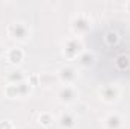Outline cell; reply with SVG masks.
Wrapping results in <instances>:
<instances>
[{"label":"cell","instance_id":"30bf717a","mask_svg":"<svg viewBox=\"0 0 130 129\" xmlns=\"http://www.w3.org/2000/svg\"><path fill=\"white\" fill-rule=\"evenodd\" d=\"M124 119L118 112H110L103 119V126L104 129H123Z\"/></svg>","mask_w":130,"mask_h":129},{"label":"cell","instance_id":"3957f363","mask_svg":"<svg viewBox=\"0 0 130 129\" xmlns=\"http://www.w3.org/2000/svg\"><path fill=\"white\" fill-rule=\"evenodd\" d=\"M32 91V84L26 79L18 84H8L5 87V94L9 99H24L30 94Z\"/></svg>","mask_w":130,"mask_h":129},{"label":"cell","instance_id":"52a82bcc","mask_svg":"<svg viewBox=\"0 0 130 129\" xmlns=\"http://www.w3.org/2000/svg\"><path fill=\"white\" fill-rule=\"evenodd\" d=\"M120 96H121V91L117 85H104L98 91V97L104 103H113L120 99Z\"/></svg>","mask_w":130,"mask_h":129},{"label":"cell","instance_id":"8992f818","mask_svg":"<svg viewBox=\"0 0 130 129\" xmlns=\"http://www.w3.org/2000/svg\"><path fill=\"white\" fill-rule=\"evenodd\" d=\"M56 74H58V79L64 85H74V82L77 79V70H76V67H73V65H70V64L59 67L58 71H56Z\"/></svg>","mask_w":130,"mask_h":129},{"label":"cell","instance_id":"9c48e42d","mask_svg":"<svg viewBox=\"0 0 130 129\" xmlns=\"http://www.w3.org/2000/svg\"><path fill=\"white\" fill-rule=\"evenodd\" d=\"M77 123L76 114L71 111H62L58 117V125L61 129H74Z\"/></svg>","mask_w":130,"mask_h":129},{"label":"cell","instance_id":"5b68a950","mask_svg":"<svg viewBox=\"0 0 130 129\" xmlns=\"http://www.w3.org/2000/svg\"><path fill=\"white\" fill-rule=\"evenodd\" d=\"M56 97L62 105H73L79 99V91L74 85H62L58 90Z\"/></svg>","mask_w":130,"mask_h":129},{"label":"cell","instance_id":"9a60e30c","mask_svg":"<svg viewBox=\"0 0 130 129\" xmlns=\"http://www.w3.org/2000/svg\"><path fill=\"white\" fill-rule=\"evenodd\" d=\"M5 55H6V49H5V47H3V44L0 43V58H3Z\"/></svg>","mask_w":130,"mask_h":129},{"label":"cell","instance_id":"4fadbf2b","mask_svg":"<svg viewBox=\"0 0 130 129\" xmlns=\"http://www.w3.org/2000/svg\"><path fill=\"white\" fill-rule=\"evenodd\" d=\"M26 81V76L23 74V71H12L8 74V84H18Z\"/></svg>","mask_w":130,"mask_h":129},{"label":"cell","instance_id":"7c38bea8","mask_svg":"<svg viewBox=\"0 0 130 129\" xmlns=\"http://www.w3.org/2000/svg\"><path fill=\"white\" fill-rule=\"evenodd\" d=\"M38 123L44 128H50L53 125V115L50 112H41L38 117Z\"/></svg>","mask_w":130,"mask_h":129},{"label":"cell","instance_id":"2e32d148","mask_svg":"<svg viewBox=\"0 0 130 129\" xmlns=\"http://www.w3.org/2000/svg\"><path fill=\"white\" fill-rule=\"evenodd\" d=\"M124 8H126V11H127V12L130 14V2H127V3L124 5Z\"/></svg>","mask_w":130,"mask_h":129},{"label":"cell","instance_id":"7a4b0ae2","mask_svg":"<svg viewBox=\"0 0 130 129\" xmlns=\"http://www.w3.org/2000/svg\"><path fill=\"white\" fill-rule=\"evenodd\" d=\"M83 53V43L79 36H70L62 44V55L65 59L74 61Z\"/></svg>","mask_w":130,"mask_h":129},{"label":"cell","instance_id":"8fae6325","mask_svg":"<svg viewBox=\"0 0 130 129\" xmlns=\"http://www.w3.org/2000/svg\"><path fill=\"white\" fill-rule=\"evenodd\" d=\"M77 62L80 67H91V65L95 62V55L92 52H88V50H83V53L77 58Z\"/></svg>","mask_w":130,"mask_h":129},{"label":"cell","instance_id":"6da1fadb","mask_svg":"<svg viewBox=\"0 0 130 129\" xmlns=\"http://www.w3.org/2000/svg\"><path fill=\"white\" fill-rule=\"evenodd\" d=\"M6 32H8V36L12 41L20 43V44L27 43L30 40V35H32V31H30L29 24H26L24 21H14V23H11L8 26V29H6Z\"/></svg>","mask_w":130,"mask_h":129},{"label":"cell","instance_id":"ba28073f","mask_svg":"<svg viewBox=\"0 0 130 129\" xmlns=\"http://www.w3.org/2000/svg\"><path fill=\"white\" fill-rule=\"evenodd\" d=\"M24 56H26L24 50H23L21 47H18V46L8 49V50H6V55H5L6 61L11 65H14V67H17V65L21 64V62L24 61Z\"/></svg>","mask_w":130,"mask_h":129},{"label":"cell","instance_id":"277c9868","mask_svg":"<svg viewBox=\"0 0 130 129\" xmlns=\"http://www.w3.org/2000/svg\"><path fill=\"white\" fill-rule=\"evenodd\" d=\"M70 28H71V31L74 33V36L85 35L91 28V18L86 14H77V15H74L71 18Z\"/></svg>","mask_w":130,"mask_h":129},{"label":"cell","instance_id":"5bb4252c","mask_svg":"<svg viewBox=\"0 0 130 129\" xmlns=\"http://www.w3.org/2000/svg\"><path fill=\"white\" fill-rule=\"evenodd\" d=\"M0 129H15V128H14V125L11 122L5 120V122H0Z\"/></svg>","mask_w":130,"mask_h":129}]
</instances>
